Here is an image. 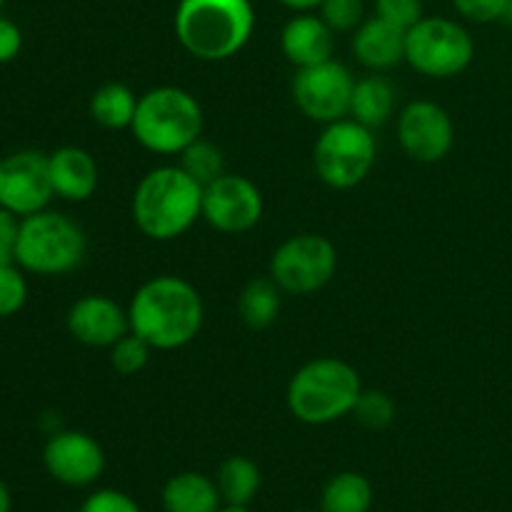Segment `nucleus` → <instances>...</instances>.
I'll list each match as a JSON object with an SVG mask.
<instances>
[{"label": "nucleus", "mask_w": 512, "mask_h": 512, "mask_svg": "<svg viewBox=\"0 0 512 512\" xmlns=\"http://www.w3.org/2000/svg\"><path fill=\"white\" fill-rule=\"evenodd\" d=\"M128 320L130 333L140 335L153 350L185 348L203 328V298L188 280L158 275L135 290Z\"/></svg>", "instance_id": "1"}, {"label": "nucleus", "mask_w": 512, "mask_h": 512, "mask_svg": "<svg viewBox=\"0 0 512 512\" xmlns=\"http://www.w3.org/2000/svg\"><path fill=\"white\" fill-rule=\"evenodd\" d=\"M130 210L145 238L168 243L188 233L195 220L203 218V185L180 165H160L135 185Z\"/></svg>", "instance_id": "2"}, {"label": "nucleus", "mask_w": 512, "mask_h": 512, "mask_svg": "<svg viewBox=\"0 0 512 512\" xmlns=\"http://www.w3.org/2000/svg\"><path fill=\"white\" fill-rule=\"evenodd\" d=\"M253 30L250 0H180L175 10L178 43L205 63L235 58L253 38Z\"/></svg>", "instance_id": "3"}, {"label": "nucleus", "mask_w": 512, "mask_h": 512, "mask_svg": "<svg viewBox=\"0 0 512 512\" xmlns=\"http://www.w3.org/2000/svg\"><path fill=\"white\" fill-rule=\"evenodd\" d=\"M363 393L358 370L338 358H315L290 378L285 403L295 420L305 425H328L353 415Z\"/></svg>", "instance_id": "4"}, {"label": "nucleus", "mask_w": 512, "mask_h": 512, "mask_svg": "<svg viewBox=\"0 0 512 512\" xmlns=\"http://www.w3.org/2000/svg\"><path fill=\"white\" fill-rule=\"evenodd\" d=\"M130 130L150 153L180 155L203 133V108L188 90L158 85L138 98Z\"/></svg>", "instance_id": "5"}, {"label": "nucleus", "mask_w": 512, "mask_h": 512, "mask_svg": "<svg viewBox=\"0 0 512 512\" xmlns=\"http://www.w3.org/2000/svg\"><path fill=\"white\" fill-rule=\"evenodd\" d=\"M88 250L83 228L73 218L40 210L20 220L15 263L33 275H65L78 268Z\"/></svg>", "instance_id": "6"}, {"label": "nucleus", "mask_w": 512, "mask_h": 512, "mask_svg": "<svg viewBox=\"0 0 512 512\" xmlns=\"http://www.w3.org/2000/svg\"><path fill=\"white\" fill-rule=\"evenodd\" d=\"M375 160H378V143L373 130L353 118L325 125L313 150L315 173L335 190H350L363 183Z\"/></svg>", "instance_id": "7"}, {"label": "nucleus", "mask_w": 512, "mask_h": 512, "mask_svg": "<svg viewBox=\"0 0 512 512\" xmlns=\"http://www.w3.org/2000/svg\"><path fill=\"white\" fill-rule=\"evenodd\" d=\"M475 58L473 35L450 18H420L405 33V60L425 78H455Z\"/></svg>", "instance_id": "8"}, {"label": "nucleus", "mask_w": 512, "mask_h": 512, "mask_svg": "<svg viewBox=\"0 0 512 512\" xmlns=\"http://www.w3.org/2000/svg\"><path fill=\"white\" fill-rule=\"evenodd\" d=\"M338 270V250L325 235L300 233L275 248L270 258V278L283 293L313 295L333 280Z\"/></svg>", "instance_id": "9"}, {"label": "nucleus", "mask_w": 512, "mask_h": 512, "mask_svg": "<svg viewBox=\"0 0 512 512\" xmlns=\"http://www.w3.org/2000/svg\"><path fill=\"white\" fill-rule=\"evenodd\" d=\"M353 88V73L330 58L310 68H298L293 78V100L305 118L328 125L350 113Z\"/></svg>", "instance_id": "10"}, {"label": "nucleus", "mask_w": 512, "mask_h": 512, "mask_svg": "<svg viewBox=\"0 0 512 512\" xmlns=\"http://www.w3.org/2000/svg\"><path fill=\"white\" fill-rule=\"evenodd\" d=\"M203 218L223 235L248 233L263 218V195L245 175L223 173L203 188Z\"/></svg>", "instance_id": "11"}, {"label": "nucleus", "mask_w": 512, "mask_h": 512, "mask_svg": "<svg viewBox=\"0 0 512 512\" xmlns=\"http://www.w3.org/2000/svg\"><path fill=\"white\" fill-rule=\"evenodd\" d=\"M48 155L38 150H18L0 158V205L18 218L40 213L53 198Z\"/></svg>", "instance_id": "12"}, {"label": "nucleus", "mask_w": 512, "mask_h": 512, "mask_svg": "<svg viewBox=\"0 0 512 512\" xmlns=\"http://www.w3.org/2000/svg\"><path fill=\"white\" fill-rule=\"evenodd\" d=\"M398 140L418 163H438L455 143L453 118L433 100H413L398 115Z\"/></svg>", "instance_id": "13"}, {"label": "nucleus", "mask_w": 512, "mask_h": 512, "mask_svg": "<svg viewBox=\"0 0 512 512\" xmlns=\"http://www.w3.org/2000/svg\"><path fill=\"white\" fill-rule=\"evenodd\" d=\"M43 465L53 480L68 488H88L105 470V453L98 440L80 430H60L43 448Z\"/></svg>", "instance_id": "14"}, {"label": "nucleus", "mask_w": 512, "mask_h": 512, "mask_svg": "<svg viewBox=\"0 0 512 512\" xmlns=\"http://www.w3.org/2000/svg\"><path fill=\"white\" fill-rule=\"evenodd\" d=\"M68 333L88 348H113L130 333L128 308L108 295H85L68 310Z\"/></svg>", "instance_id": "15"}, {"label": "nucleus", "mask_w": 512, "mask_h": 512, "mask_svg": "<svg viewBox=\"0 0 512 512\" xmlns=\"http://www.w3.org/2000/svg\"><path fill=\"white\" fill-rule=\"evenodd\" d=\"M280 50L295 68L325 63L333 58L335 30L315 13H295L280 33Z\"/></svg>", "instance_id": "16"}, {"label": "nucleus", "mask_w": 512, "mask_h": 512, "mask_svg": "<svg viewBox=\"0 0 512 512\" xmlns=\"http://www.w3.org/2000/svg\"><path fill=\"white\" fill-rule=\"evenodd\" d=\"M53 193L68 203H83L98 190L100 170L93 155L78 145H63L48 155Z\"/></svg>", "instance_id": "17"}, {"label": "nucleus", "mask_w": 512, "mask_h": 512, "mask_svg": "<svg viewBox=\"0 0 512 512\" xmlns=\"http://www.w3.org/2000/svg\"><path fill=\"white\" fill-rule=\"evenodd\" d=\"M405 33L408 30L373 15L353 30V55L375 73L395 68L405 60Z\"/></svg>", "instance_id": "18"}, {"label": "nucleus", "mask_w": 512, "mask_h": 512, "mask_svg": "<svg viewBox=\"0 0 512 512\" xmlns=\"http://www.w3.org/2000/svg\"><path fill=\"white\" fill-rule=\"evenodd\" d=\"M163 500L165 512H218L223 508V498L215 478H208L203 473H178L163 485Z\"/></svg>", "instance_id": "19"}, {"label": "nucleus", "mask_w": 512, "mask_h": 512, "mask_svg": "<svg viewBox=\"0 0 512 512\" xmlns=\"http://www.w3.org/2000/svg\"><path fill=\"white\" fill-rule=\"evenodd\" d=\"M395 110V88L383 75H365L355 80L353 98H350V118L365 128H380L390 120Z\"/></svg>", "instance_id": "20"}, {"label": "nucleus", "mask_w": 512, "mask_h": 512, "mask_svg": "<svg viewBox=\"0 0 512 512\" xmlns=\"http://www.w3.org/2000/svg\"><path fill=\"white\" fill-rule=\"evenodd\" d=\"M215 483H218L220 498L225 505H238V508H248L260 493V483L263 475L260 468L245 455H230L218 465L215 473Z\"/></svg>", "instance_id": "21"}, {"label": "nucleus", "mask_w": 512, "mask_h": 512, "mask_svg": "<svg viewBox=\"0 0 512 512\" xmlns=\"http://www.w3.org/2000/svg\"><path fill=\"white\" fill-rule=\"evenodd\" d=\"M373 485L360 473H338L325 483L320 495V512H370Z\"/></svg>", "instance_id": "22"}, {"label": "nucleus", "mask_w": 512, "mask_h": 512, "mask_svg": "<svg viewBox=\"0 0 512 512\" xmlns=\"http://www.w3.org/2000/svg\"><path fill=\"white\" fill-rule=\"evenodd\" d=\"M138 98L123 83H105L90 98V115L108 130H123L133 125Z\"/></svg>", "instance_id": "23"}, {"label": "nucleus", "mask_w": 512, "mask_h": 512, "mask_svg": "<svg viewBox=\"0 0 512 512\" xmlns=\"http://www.w3.org/2000/svg\"><path fill=\"white\" fill-rule=\"evenodd\" d=\"M280 295H283V290L270 275L268 278H253L238 298L240 320L253 330L273 325L280 313Z\"/></svg>", "instance_id": "24"}, {"label": "nucleus", "mask_w": 512, "mask_h": 512, "mask_svg": "<svg viewBox=\"0 0 512 512\" xmlns=\"http://www.w3.org/2000/svg\"><path fill=\"white\" fill-rule=\"evenodd\" d=\"M180 168H183L190 178L198 180L203 188L208 183H213V180H218L223 173H228V170H225L223 150L203 138H198L193 145H188V148L180 153Z\"/></svg>", "instance_id": "25"}, {"label": "nucleus", "mask_w": 512, "mask_h": 512, "mask_svg": "<svg viewBox=\"0 0 512 512\" xmlns=\"http://www.w3.org/2000/svg\"><path fill=\"white\" fill-rule=\"evenodd\" d=\"M355 420L368 430H383L393 423L395 403L383 390H363L353 410Z\"/></svg>", "instance_id": "26"}, {"label": "nucleus", "mask_w": 512, "mask_h": 512, "mask_svg": "<svg viewBox=\"0 0 512 512\" xmlns=\"http://www.w3.org/2000/svg\"><path fill=\"white\" fill-rule=\"evenodd\" d=\"M150 353H153V348L140 335L128 333L110 348V365H113L115 373L128 378V375H138L148 365Z\"/></svg>", "instance_id": "27"}, {"label": "nucleus", "mask_w": 512, "mask_h": 512, "mask_svg": "<svg viewBox=\"0 0 512 512\" xmlns=\"http://www.w3.org/2000/svg\"><path fill=\"white\" fill-rule=\"evenodd\" d=\"M18 263H0V318L20 313L28 300V280Z\"/></svg>", "instance_id": "28"}, {"label": "nucleus", "mask_w": 512, "mask_h": 512, "mask_svg": "<svg viewBox=\"0 0 512 512\" xmlns=\"http://www.w3.org/2000/svg\"><path fill=\"white\" fill-rule=\"evenodd\" d=\"M320 18L335 30V33H350L365 20L363 0H323Z\"/></svg>", "instance_id": "29"}, {"label": "nucleus", "mask_w": 512, "mask_h": 512, "mask_svg": "<svg viewBox=\"0 0 512 512\" xmlns=\"http://www.w3.org/2000/svg\"><path fill=\"white\" fill-rule=\"evenodd\" d=\"M375 15L410 30L423 18V0H375Z\"/></svg>", "instance_id": "30"}, {"label": "nucleus", "mask_w": 512, "mask_h": 512, "mask_svg": "<svg viewBox=\"0 0 512 512\" xmlns=\"http://www.w3.org/2000/svg\"><path fill=\"white\" fill-rule=\"evenodd\" d=\"M78 512H143L128 493L113 488H100L83 500Z\"/></svg>", "instance_id": "31"}, {"label": "nucleus", "mask_w": 512, "mask_h": 512, "mask_svg": "<svg viewBox=\"0 0 512 512\" xmlns=\"http://www.w3.org/2000/svg\"><path fill=\"white\" fill-rule=\"evenodd\" d=\"M505 3L508 0H453V8L458 10L460 18L470 20V23H498L503 20Z\"/></svg>", "instance_id": "32"}, {"label": "nucleus", "mask_w": 512, "mask_h": 512, "mask_svg": "<svg viewBox=\"0 0 512 512\" xmlns=\"http://www.w3.org/2000/svg\"><path fill=\"white\" fill-rule=\"evenodd\" d=\"M20 220L23 218H18V215L0 205V263H15Z\"/></svg>", "instance_id": "33"}, {"label": "nucleus", "mask_w": 512, "mask_h": 512, "mask_svg": "<svg viewBox=\"0 0 512 512\" xmlns=\"http://www.w3.org/2000/svg\"><path fill=\"white\" fill-rule=\"evenodd\" d=\"M23 50V33L10 18L0 15V65L13 63Z\"/></svg>", "instance_id": "34"}, {"label": "nucleus", "mask_w": 512, "mask_h": 512, "mask_svg": "<svg viewBox=\"0 0 512 512\" xmlns=\"http://www.w3.org/2000/svg\"><path fill=\"white\" fill-rule=\"evenodd\" d=\"M280 3L293 13H313V10H320L323 0H280Z\"/></svg>", "instance_id": "35"}, {"label": "nucleus", "mask_w": 512, "mask_h": 512, "mask_svg": "<svg viewBox=\"0 0 512 512\" xmlns=\"http://www.w3.org/2000/svg\"><path fill=\"white\" fill-rule=\"evenodd\" d=\"M13 510V495H10V488L5 485V480H0V512Z\"/></svg>", "instance_id": "36"}, {"label": "nucleus", "mask_w": 512, "mask_h": 512, "mask_svg": "<svg viewBox=\"0 0 512 512\" xmlns=\"http://www.w3.org/2000/svg\"><path fill=\"white\" fill-rule=\"evenodd\" d=\"M503 23H508V25H512V0H508V3H505V13H503Z\"/></svg>", "instance_id": "37"}, {"label": "nucleus", "mask_w": 512, "mask_h": 512, "mask_svg": "<svg viewBox=\"0 0 512 512\" xmlns=\"http://www.w3.org/2000/svg\"><path fill=\"white\" fill-rule=\"evenodd\" d=\"M218 512H250L248 508H238V505H223Z\"/></svg>", "instance_id": "38"}, {"label": "nucleus", "mask_w": 512, "mask_h": 512, "mask_svg": "<svg viewBox=\"0 0 512 512\" xmlns=\"http://www.w3.org/2000/svg\"><path fill=\"white\" fill-rule=\"evenodd\" d=\"M3 5H5V0H0V10H3Z\"/></svg>", "instance_id": "39"}]
</instances>
